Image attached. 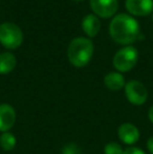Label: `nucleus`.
<instances>
[{"label": "nucleus", "instance_id": "1", "mask_svg": "<svg viewBox=\"0 0 153 154\" xmlns=\"http://www.w3.org/2000/svg\"><path fill=\"white\" fill-rule=\"evenodd\" d=\"M109 34L115 42L118 44H131L139 35V23L129 15H116L109 25Z\"/></svg>", "mask_w": 153, "mask_h": 154}, {"label": "nucleus", "instance_id": "2", "mask_svg": "<svg viewBox=\"0 0 153 154\" xmlns=\"http://www.w3.org/2000/svg\"><path fill=\"white\" fill-rule=\"evenodd\" d=\"M93 54V43L84 37L75 38L69 43L67 57L69 62L76 67H84L89 63Z\"/></svg>", "mask_w": 153, "mask_h": 154}, {"label": "nucleus", "instance_id": "3", "mask_svg": "<svg viewBox=\"0 0 153 154\" xmlns=\"http://www.w3.org/2000/svg\"><path fill=\"white\" fill-rule=\"evenodd\" d=\"M23 41L21 29L12 22H4L0 25V43L5 48L16 49Z\"/></svg>", "mask_w": 153, "mask_h": 154}, {"label": "nucleus", "instance_id": "4", "mask_svg": "<svg viewBox=\"0 0 153 154\" xmlns=\"http://www.w3.org/2000/svg\"><path fill=\"white\" fill-rule=\"evenodd\" d=\"M139 53L132 46H126L120 49L113 57V66L121 72L129 71L135 66Z\"/></svg>", "mask_w": 153, "mask_h": 154}, {"label": "nucleus", "instance_id": "5", "mask_svg": "<svg viewBox=\"0 0 153 154\" xmlns=\"http://www.w3.org/2000/svg\"><path fill=\"white\" fill-rule=\"evenodd\" d=\"M125 94L127 100L135 106H141L145 104L148 97V91L145 85L135 80L129 81L125 85Z\"/></svg>", "mask_w": 153, "mask_h": 154}, {"label": "nucleus", "instance_id": "6", "mask_svg": "<svg viewBox=\"0 0 153 154\" xmlns=\"http://www.w3.org/2000/svg\"><path fill=\"white\" fill-rule=\"evenodd\" d=\"M90 6L93 13L102 18H110L118 8V0H90Z\"/></svg>", "mask_w": 153, "mask_h": 154}, {"label": "nucleus", "instance_id": "7", "mask_svg": "<svg viewBox=\"0 0 153 154\" xmlns=\"http://www.w3.org/2000/svg\"><path fill=\"white\" fill-rule=\"evenodd\" d=\"M126 8L134 16H147L153 11V0H126Z\"/></svg>", "mask_w": 153, "mask_h": 154}, {"label": "nucleus", "instance_id": "8", "mask_svg": "<svg viewBox=\"0 0 153 154\" xmlns=\"http://www.w3.org/2000/svg\"><path fill=\"white\" fill-rule=\"evenodd\" d=\"M118 135L120 140L126 145H133L139 140V131L136 126L131 123H125L118 127Z\"/></svg>", "mask_w": 153, "mask_h": 154}, {"label": "nucleus", "instance_id": "9", "mask_svg": "<svg viewBox=\"0 0 153 154\" xmlns=\"http://www.w3.org/2000/svg\"><path fill=\"white\" fill-rule=\"evenodd\" d=\"M16 122L15 109L8 104L0 105V131L8 132Z\"/></svg>", "mask_w": 153, "mask_h": 154}, {"label": "nucleus", "instance_id": "10", "mask_svg": "<svg viewBox=\"0 0 153 154\" xmlns=\"http://www.w3.org/2000/svg\"><path fill=\"white\" fill-rule=\"evenodd\" d=\"M82 29H83L84 32L87 35L88 37L92 38L98 35L101 29V22L99 18L96 15L89 14L85 16L82 21Z\"/></svg>", "mask_w": 153, "mask_h": 154}, {"label": "nucleus", "instance_id": "11", "mask_svg": "<svg viewBox=\"0 0 153 154\" xmlns=\"http://www.w3.org/2000/svg\"><path fill=\"white\" fill-rule=\"evenodd\" d=\"M104 84L108 89L116 91L125 87V79L121 73L118 72H109L104 78Z\"/></svg>", "mask_w": 153, "mask_h": 154}, {"label": "nucleus", "instance_id": "12", "mask_svg": "<svg viewBox=\"0 0 153 154\" xmlns=\"http://www.w3.org/2000/svg\"><path fill=\"white\" fill-rule=\"evenodd\" d=\"M16 57L12 53L0 54V73L1 75H6L13 71L16 67Z\"/></svg>", "mask_w": 153, "mask_h": 154}, {"label": "nucleus", "instance_id": "13", "mask_svg": "<svg viewBox=\"0 0 153 154\" xmlns=\"http://www.w3.org/2000/svg\"><path fill=\"white\" fill-rule=\"evenodd\" d=\"M0 146L4 151H11L16 146V137L11 132H3L0 136Z\"/></svg>", "mask_w": 153, "mask_h": 154}, {"label": "nucleus", "instance_id": "14", "mask_svg": "<svg viewBox=\"0 0 153 154\" xmlns=\"http://www.w3.org/2000/svg\"><path fill=\"white\" fill-rule=\"evenodd\" d=\"M124 150L121 147V145H118L115 142H111L105 145L104 147V153L105 154H123Z\"/></svg>", "mask_w": 153, "mask_h": 154}, {"label": "nucleus", "instance_id": "15", "mask_svg": "<svg viewBox=\"0 0 153 154\" xmlns=\"http://www.w3.org/2000/svg\"><path fill=\"white\" fill-rule=\"evenodd\" d=\"M81 153L82 152L80 147L76 144H74V143L65 145L61 151V154H81Z\"/></svg>", "mask_w": 153, "mask_h": 154}, {"label": "nucleus", "instance_id": "16", "mask_svg": "<svg viewBox=\"0 0 153 154\" xmlns=\"http://www.w3.org/2000/svg\"><path fill=\"white\" fill-rule=\"evenodd\" d=\"M123 154H146L142 149L136 148V147H128L124 150Z\"/></svg>", "mask_w": 153, "mask_h": 154}, {"label": "nucleus", "instance_id": "17", "mask_svg": "<svg viewBox=\"0 0 153 154\" xmlns=\"http://www.w3.org/2000/svg\"><path fill=\"white\" fill-rule=\"evenodd\" d=\"M147 148H148V150H149V152L151 154H153V136H151V137L148 140Z\"/></svg>", "mask_w": 153, "mask_h": 154}, {"label": "nucleus", "instance_id": "18", "mask_svg": "<svg viewBox=\"0 0 153 154\" xmlns=\"http://www.w3.org/2000/svg\"><path fill=\"white\" fill-rule=\"evenodd\" d=\"M148 116H149V120L150 122L153 124V106L149 109V113H148Z\"/></svg>", "mask_w": 153, "mask_h": 154}, {"label": "nucleus", "instance_id": "19", "mask_svg": "<svg viewBox=\"0 0 153 154\" xmlns=\"http://www.w3.org/2000/svg\"><path fill=\"white\" fill-rule=\"evenodd\" d=\"M75 1H83V0H75Z\"/></svg>", "mask_w": 153, "mask_h": 154}, {"label": "nucleus", "instance_id": "20", "mask_svg": "<svg viewBox=\"0 0 153 154\" xmlns=\"http://www.w3.org/2000/svg\"><path fill=\"white\" fill-rule=\"evenodd\" d=\"M152 18H153V16H152Z\"/></svg>", "mask_w": 153, "mask_h": 154}]
</instances>
